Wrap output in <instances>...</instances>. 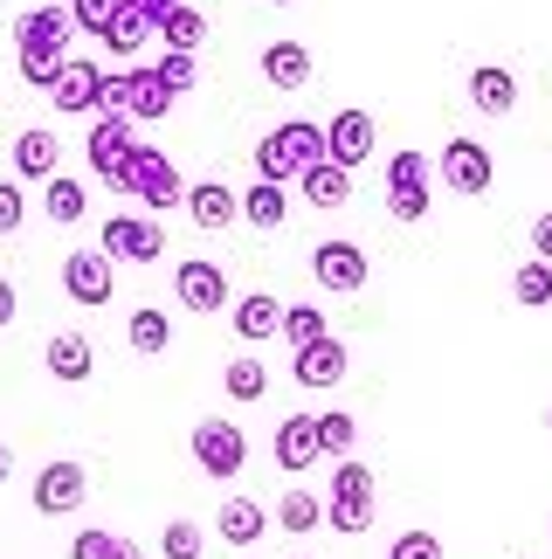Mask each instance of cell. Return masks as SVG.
Returning <instances> with one entry per match:
<instances>
[{
	"label": "cell",
	"mask_w": 552,
	"mask_h": 559,
	"mask_svg": "<svg viewBox=\"0 0 552 559\" xmlns=\"http://www.w3.org/2000/svg\"><path fill=\"white\" fill-rule=\"evenodd\" d=\"M70 559H111V532H97V525H83L76 539H70Z\"/></svg>",
	"instance_id": "43"
},
{
	"label": "cell",
	"mask_w": 552,
	"mask_h": 559,
	"mask_svg": "<svg viewBox=\"0 0 552 559\" xmlns=\"http://www.w3.org/2000/svg\"><path fill=\"white\" fill-rule=\"evenodd\" d=\"M491 180H497V159H491V145L483 139H449L442 145V187L449 193H491Z\"/></svg>",
	"instance_id": "10"
},
{
	"label": "cell",
	"mask_w": 552,
	"mask_h": 559,
	"mask_svg": "<svg viewBox=\"0 0 552 559\" xmlns=\"http://www.w3.org/2000/svg\"><path fill=\"white\" fill-rule=\"evenodd\" d=\"M41 367H49L62 386H83L97 373V346H91V332H56L49 346H41Z\"/></svg>",
	"instance_id": "20"
},
{
	"label": "cell",
	"mask_w": 552,
	"mask_h": 559,
	"mask_svg": "<svg viewBox=\"0 0 552 559\" xmlns=\"http://www.w3.org/2000/svg\"><path fill=\"white\" fill-rule=\"evenodd\" d=\"M284 214H290L284 187H276V180H249V193H242V222L249 228H284Z\"/></svg>",
	"instance_id": "31"
},
{
	"label": "cell",
	"mask_w": 552,
	"mask_h": 559,
	"mask_svg": "<svg viewBox=\"0 0 552 559\" xmlns=\"http://www.w3.org/2000/svg\"><path fill=\"white\" fill-rule=\"evenodd\" d=\"M387 559H442V539L429 525H415V532H400V539L387 546Z\"/></svg>",
	"instance_id": "39"
},
{
	"label": "cell",
	"mask_w": 552,
	"mask_h": 559,
	"mask_svg": "<svg viewBox=\"0 0 552 559\" xmlns=\"http://www.w3.org/2000/svg\"><path fill=\"white\" fill-rule=\"evenodd\" d=\"M111 255L104 249H76V255H62V297H70V305H83V311H97V305H111Z\"/></svg>",
	"instance_id": "11"
},
{
	"label": "cell",
	"mask_w": 552,
	"mask_h": 559,
	"mask_svg": "<svg viewBox=\"0 0 552 559\" xmlns=\"http://www.w3.org/2000/svg\"><path fill=\"white\" fill-rule=\"evenodd\" d=\"M532 255H545V263H552V214H539V222H532Z\"/></svg>",
	"instance_id": "45"
},
{
	"label": "cell",
	"mask_w": 552,
	"mask_h": 559,
	"mask_svg": "<svg viewBox=\"0 0 552 559\" xmlns=\"http://www.w3.org/2000/svg\"><path fill=\"white\" fill-rule=\"evenodd\" d=\"M187 214H194V228H236L242 222V193L228 187L221 174L194 180V187H187Z\"/></svg>",
	"instance_id": "19"
},
{
	"label": "cell",
	"mask_w": 552,
	"mask_h": 559,
	"mask_svg": "<svg viewBox=\"0 0 552 559\" xmlns=\"http://www.w3.org/2000/svg\"><path fill=\"white\" fill-rule=\"evenodd\" d=\"M124 338H132V353H145V359H159L166 346H173V318H166L159 305H139L132 318H124Z\"/></svg>",
	"instance_id": "28"
},
{
	"label": "cell",
	"mask_w": 552,
	"mask_h": 559,
	"mask_svg": "<svg viewBox=\"0 0 552 559\" xmlns=\"http://www.w3.org/2000/svg\"><path fill=\"white\" fill-rule=\"evenodd\" d=\"M276 338H284L290 353H304V346H317V338H332V325H325L317 305H284V332H276Z\"/></svg>",
	"instance_id": "34"
},
{
	"label": "cell",
	"mask_w": 552,
	"mask_h": 559,
	"mask_svg": "<svg viewBox=\"0 0 552 559\" xmlns=\"http://www.w3.org/2000/svg\"><path fill=\"white\" fill-rule=\"evenodd\" d=\"M290 559H304V552H290Z\"/></svg>",
	"instance_id": "50"
},
{
	"label": "cell",
	"mask_w": 552,
	"mask_h": 559,
	"mask_svg": "<svg viewBox=\"0 0 552 559\" xmlns=\"http://www.w3.org/2000/svg\"><path fill=\"white\" fill-rule=\"evenodd\" d=\"M187 449H194V463H201V477H242V463H249V436H242V421H221V415H201L194 421V436H187Z\"/></svg>",
	"instance_id": "5"
},
{
	"label": "cell",
	"mask_w": 552,
	"mask_h": 559,
	"mask_svg": "<svg viewBox=\"0 0 552 559\" xmlns=\"http://www.w3.org/2000/svg\"><path fill=\"white\" fill-rule=\"evenodd\" d=\"M429 180H435V166H429V153H415V145H400V153L387 159V214H394L400 228L429 222V207H435Z\"/></svg>",
	"instance_id": "4"
},
{
	"label": "cell",
	"mask_w": 552,
	"mask_h": 559,
	"mask_svg": "<svg viewBox=\"0 0 552 559\" xmlns=\"http://www.w3.org/2000/svg\"><path fill=\"white\" fill-rule=\"evenodd\" d=\"M8 477H14V449L0 442V484H8Z\"/></svg>",
	"instance_id": "47"
},
{
	"label": "cell",
	"mask_w": 552,
	"mask_h": 559,
	"mask_svg": "<svg viewBox=\"0 0 552 559\" xmlns=\"http://www.w3.org/2000/svg\"><path fill=\"white\" fill-rule=\"evenodd\" d=\"M221 394H228V401H263V394H269V367H263L256 353H236V359L221 367Z\"/></svg>",
	"instance_id": "32"
},
{
	"label": "cell",
	"mask_w": 552,
	"mask_h": 559,
	"mask_svg": "<svg viewBox=\"0 0 552 559\" xmlns=\"http://www.w3.org/2000/svg\"><path fill=\"white\" fill-rule=\"evenodd\" d=\"M124 8V0H70V21H76V28L83 35H104V28H111V14Z\"/></svg>",
	"instance_id": "38"
},
{
	"label": "cell",
	"mask_w": 552,
	"mask_h": 559,
	"mask_svg": "<svg viewBox=\"0 0 552 559\" xmlns=\"http://www.w3.org/2000/svg\"><path fill=\"white\" fill-rule=\"evenodd\" d=\"M145 14H153V28L166 49H180V56H201V41H207V14L201 8H187V0H139Z\"/></svg>",
	"instance_id": "16"
},
{
	"label": "cell",
	"mask_w": 552,
	"mask_h": 559,
	"mask_svg": "<svg viewBox=\"0 0 552 559\" xmlns=\"http://www.w3.org/2000/svg\"><path fill=\"white\" fill-rule=\"evenodd\" d=\"M83 490H91V477H83V463L56 456V463H41V469H35V490H28V504L41 511V519H70V511H83Z\"/></svg>",
	"instance_id": "9"
},
{
	"label": "cell",
	"mask_w": 552,
	"mask_h": 559,
	"mask_svg": "<svg viewBox=\"0 0 552 559\" xmlns=\"http://www.w3.org/2000/svg\"><path fill=\"white\" fill-rule=\"evenodd\" d=\"M62 174V139L49 132V124H28V132H14V180L28 187V180H41L49 187Z\"/></svg>",
	"instance_id": "18"
},
{
	"label": "cell",
	"mask_w": 552,
	"mask_h": 559,
	"mask_svg": "<svg viewBox=\"0 0 552 559\" xmlns=\"http://www.w3.org/2000/svg\"><path fill=\"white\" fill-rule=\"evenodd\" d=\"M325 159H332L325 153V124H317V118H284L276 132L256 139V159H249V166H256V180L284 187V180H304L311 166H325Z\"/></svg>",
	"instance_id": "1"
},
{
	"label": "cell",
	"mask_w": 552,
	"mask_h": 559,
	"mask_svg": "<svg viewBox=\"0 0 552 559\" xmlns=\"http://www.w3.org/2000/svg\"><path fill=\"white\" fill-rule=\"evenodd\" d=\"M62 62H70V56H35V49H21V83H35V91H49Z\"/></svg>",
	"instance_id": "42"
},
{
	"label": "cell",
	"mask_w": 552,
	"mask_h": 559,
	"mask_svg": "<svg viewBox=\"0 0 552 559\" xmlns=\"http://www.w3.org/2000/svg\"><path fill=\"white\" fill-rule=\"evenodd\" d=\"M512 297L525 311H545L552 305V263L545 255H532V263H518V276H512Z\"/></svg>",
	"instance_id": "35"
},
{
	"label": "cell",
	"mask_w": 552,
	"mask_h": 559,
	"mask_svg": "<svg viewBox=\"0 0 552 559\" xmlns=\"http://www.w3.org/2000/svg\"><path fill=\"white\" fill-rule=\"evenodd\" d=\"M263 76L276 83V91H304V83H311V49H304V41H269V49H263Z\"/></svg>",
	"instance_id": "27"
},
{
	"label": "cell",
	"mask_w": 552,
	"mask_h": 559,
	"mask_svg": "<svg viewBox=\"0 0 552 559\" xmlns=\"http://www.w3.org/2000/svg\"><path fill=\"white\" fill-rule=\"evenodd\" d=\"M173 104H180V91L153 70V62H139L132 70V118H166Z\"/></svg>",
	"instance_id": "29"
},
{
	"label": "cell",
	"mask_w": 552,
	"mask_h": 559,
	"mask_svg": "<svg viewBox=\"0 0 552 559\" xmlns=\"http://www.w3.org/2000/svg\"><path fill=\"white\" fill-rule=\"evenodd\" d=\"M111 193H132V201H145L153 214H173V207H187V180H180V166L159 153V145H139L132 153V166L111 180Z\"/></svg>",
	"instance_id": "2"
},
{
	"label": "cell",
	"mask_w": 552,
	"mask_h": 559,
	"mask_svg": "<svg viewBox=\"0 0 552 559\" xmlns=\"http://www.w3.org/2000/svg\"><path fill=\"white\" fill-rule=\"evenodd\" d=\"M159 552H166V559H201V552H207V525H194V519H166Z\"/></svg>",
	"instance_id": "36"
},
{
	"label": "cell",
	"mask_w": 552,
	"mask_h": 559,
	"mask_svg": "<svg viewBox=\"0 0 552 559\" xmlns=\"http://www.w3.org/2000/svg\"><path fill=\"white\" fill-rule=\"evenodd\" d=\"M14 311H21V290L8 284V276H0V332H8V325H14Z\"/></svg>",
	"instance_id": "44"
},
{
	"label": "cell",
	"mask_w": 552,
	"mask_h": 559,
	"mask_svg": "<svg viewBox=\"0 0 552 559\" xmlns=\"http://www.w3.org/2000/svg\"><path fill=\"white\" fill-rule=\"evenodd\" d=\"M317 442H325V456H338V463H346V449L359 442V421L332 407V415H317Z\"/></svg>",
	"instance_id": "37"
},
{
	"label": "cell",
	"mask_w": 552,
	"mask_h": 559,
	"mask_svg": "<svg viewBox=\"0 0 552 559\" xmlns=\"http://www.w3.org/2000/svg\"><path fill=\"white\" fill-rule=\"evenodd\" d=\"M470 104L483 118H512V104H518V76L504 70V62H477L470 70Z\"/></svg>",
	"instance_id": "21"
},
{
	"label": "cell",
	"mask_w": 552,
	"mask_h": 559,
	"mask_svg": "<svg viewBox=\"0 0 552 559\" xmlns=\"http://www.w3.org/2000/svg\"><path fill=\"white\" fill-rule=\"evenodd\" d=\"M173 297H180V311H194V318H215V311L236 305L228 270L207 263V255H180V263H173Z\"/></svg>",
	"instance_id": "6"
},
{
	"label": "cell",
	"mask_w": 552,
	"mask_h": 559,
	"mask_svg": "<svg viewBox=\"0 0 552 559\" xmlns=\"http://www.w3.org/2000/svg\"><path fill=\"white\" fill-rule=\"evenodd\" d=\"M215 532H221V546H256L263 532H269V504L263 498H228Z\"/></svg>",
	"instance_id": "25"
},
{
	"label": "cell",
	"mask_w": 552,
	"mask_h": 559,
	"mask_svg": "<svg viewBox=\"0 0 552 559\" xmlns=\"http://www.w3.org/2000/svg\"><path fill=\"white\" fill-rule=\"evenodd\" d=\"M276 525L304 539V532H317V525H325V498H317V490H304V484H297V490H284V498H276Z\"/></svg>",
	"instance_id": "33"
},
{
	"label": "cell",
	"mask_w": 552,
	"mask_h": 559,
	"mask_svg": "<svg viewBox=\"0 0 552 559\" xmlns=\"http://www.w3.org/2000/svg\"><path fill=\"white\" fill-rule=\"evenodd\" d=\"M380 484H373V469L367 463H338L332 469V498H325V525L332 532H346V539H359V532H373V519H380Z\"/></svg>",
	"instance_id": "3"
},
{
	"label": "cell",
	"mask_w": 552,
	"mask_h": 559,
	"mask_svg": "<svg viewBox=\"0 0 552 559\" xmlns=\"http://www.w3.org/2000/svg\"><path fill=\"white\" fill-rule=\"evenodd\" d=\"M346 367H352L346 338H317V346L290 353V380H297V386H311V394H332V386L346 380Z\"/></svg>",
	"instance_id": "17"
},
{
	"label": "cell",
	"mask_w": 552,
	"mask_h": 559,
	"mask_svg": "<svg viewBox=\"0 0 552 559\" xmlns=\"http://www.w3.org/2000/svg\"><path fill=\"white\" fill-rule=\"evenodd\" d=\"M276 8H290V0H276Z\"/></svg>",
	"instance_id": "49"
},
{
	"label": "cell",
	"mask_w": 552,
	"mask_h": 559,
	"mask_svg": "<svg viewBox=\"0 0 552 559\" xmlns=\"http://www.w3.org/2000/svg\"><path fill=\"white\" fill-rule=\"evenodd\" d=\"M317 456H325V442H317V415H284V428H276V463L290 469H311Z\"/></svg>",
	"instance_id": "22"
},
{
	"label": "cell",
	"mask_w": 552,
	"mask_h": 559,
	"mask_svg": "<svg viewBox=\"0 0 552 559\" xmlns=\"http://www.w3.org/2000/svg\"><path fill=\"white\" fill-rule=\"evenodd\" d=\"M21 222H28V187H21V180H0V235H14Z\"/></svg>",
	"instance_id": "40"
},
{
	"label": "cell",
	"mask_w": 552,
	"mask_h": 559,
	"mask_svg": "<svg viewBox=\"0 0 552 559\" xmlns=\"http://www.w3.org/2000/svg\"><path fill=\"white\" fill-rule=\"evenodd\" d=\"M97 97H104V62H62L56 83H49V104H56V118H83V111H97Z\"/></svg>",
	"instance_id": "14"
},
{
	"label": "cell",
	"mask_w": 552,
	"mask_h": 559,
	"mask_svg": "<svg viewBox=\"0 0 552 559\" xmlns=\"http://www.w3.org/2000/svg\"><path fill=\"white\" fill-rule=\"evenodd\" d=\"M83 207H91V193H83L76 174H56L49 187H41V214H49L56 228H76V222H83Z\"/></svg>",
	"instance_id": "30"
},
{
	"label": "cell",
	"mask_w": 552,
	"mask_h": 559,
	"mask_svg": "<svg viewBox=\"0 0 552 559\" xmlns=\"http://www.w3.org/2000/svg\"><path fill=\"white\" fill-rule=\"evenodd\" d=\"M132 153H139V118H97L91 124V139H83V159H91V174L111 187L124 166H132Z\"/></svg>",
	"instance_id": "8"
},
{
	"label": "cell",
	"mask_w": 552,
	"mask_h": 559,
	"mask_svg": "<svg viewBox=\"0 0 552 559\" xmlns=\"http://www.w3.org/2000/svg\"><path fill=\"white\" fill-rule=\"evenodd\" d=\"M297 187H304V201H311L317 214H338V207L352 201V174H346V166H338V159H325V166H311V174L297 180Z\"/></svg>",
	"instance_id": "26"
},
{
	"label": "cell",
	"mask_w": 552,
	"mask_h": 559,
	"mask_svg": "<svg viewBox=\"0 0 552 559\" xmlns=\"http://www.w3.org/2000/svg\"><path fill=\"white\" fill-rule=\"evenodd\" d=\"M311 276H317V284H325V290H338V297H352V290H367V249H359V242H317L311 249Z\"/></svg>",
	"instance_id": "15"
},
{
	"label": "cell",
	"mask_w": 552,
	"mask_h": 559,
	"mask_svg": "<svg viewBox=\"0 0 552 559\" xmlns=\"http://www.w3.org/2000/svg\"><path fill=\"white\" fill-rule=\"evenodd\" d=\"M153 35H159V28H153V14H145L139 0H124V8L111 14V28H104L97 41H104V49H111L118 62H132V56H139V49H145V41H153Z\"/></svg>",
	"instance_id": "23"
},
{
	"label": "cell",
	"mask_w": 552,
	"mask_h": 559,
	"mask_svg": "<svg viewBox=\"0 0 552 559\" xmlns=\"http://www.w3.org/2000/svg\"><path fill=\"white\" fill-rule=\"evenodd\" d=\"M325 153L346 166V174H359V166H367L373 153H380V124H373V111H338L332 124H325Z\"/></svg>",
	"instance_id": "12"
},
{
	"label": "cell",
	"mask_w": 552,
	"mask_h": 559,
	"mask_svg": "<svg viewBox=\"0 0 552 559\" xmlns=\"http://www.w3.org/2000/svg\"><path fill=\"white\" fill-rule=\"evenodd\" d=\"M111 559H145V546H139V539H124V532H111Z\"/></svg>",
	"instance_id": "46"
},
{
	"label": "cell",
	"mask_w": 552,
	"mask_h": 559,
	"mask_svg": "<svg viewBox=\"0 0 552 559\" xmlns=\"http://www.w3.org/2000/svg\"><path fill=\"white\" fill-rule=\"evenodd\" d=\"M97 249L111 255V263H159L166 228L153 222V214H111V222L97 228Z\"/></svg>",
	"instance_id": "7"
},
{
	"label": "cell",
	"mask_w": 552,
	"mask_h": 559,
	"mask_svg": "<svg viewBox=\"0 0 552 559\" xmlns=\"http://www.w3.org/2000/svg\"><path fill=\"white\" fill-rule=\"evenodd\" d=\"M153 70H159L166 83H173V91H194V76H201V56H180V49H166V56L153 62Z\"/></svg>",
	"instance_id": "41"
},
{
	"label": "cell",
	"mask_w": 552,
	"mask_h": 559,
	"mask_svg": "<svg viewBox=\"0 0 552 559\" xmlns=\"http://www.w3.org/2000/svg\"><path fill=\"white\" fill-rule=\"evenodd\" d=\"M545 428H552V407H545Z\"/></svg>",
	"instance_id": "48"
},
{
	"label": "cell",
	"mask_w": 552,
	"mask_h": 559,
	"mask_svg": "<svg viewBox=\"0 0 552 559\" xmlns=\"http://www.w3.org/2000/svg\"><path fill=\"white\" fill-rule=\"evenodd\" d=\"M228 325H236V338H276L284 332V305H276L269 290H249L228 305Z\"/></svg>",
	"instance_id": "24"
},
{
	"label": "cell",
	"mask_w": 552,
	"mask_h": 559,
	"mask_svg": "<svg viewBox=\"0 0 552 559\" xmlns=\"http://www.w3.org/2000/svg\"><path fill=\"white\" fill-rule=\"evenodd\" d=\"M70 35H76L70 8H21V14H14V49H35V56H70Z\"/></svg>",
	"instance_id": "13"
}]
</instances>
